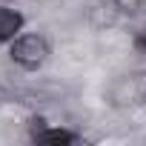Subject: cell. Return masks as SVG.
Returning a JSON list of instances; mask_svg holds the SVG:
<instances>
[{
	"label": "cell",
	"instance_id": "obj_1",
	"mask_svg": "<svg viewBox=\"0 0 146 146\" xmlns=\"http://www.w3.org/2000/svg\"><path fill=\"white\" fill-rule=\"evenodd\" d=\"M12 60L17 63V66H23V69H29V72H35V69H40L43 63H46V57H49V43H46V37H40V35H23V37H17L15 43H12Z\"/></svg>",
	"mask_w": 146,
	"mask_h": 146
},
{
	"label": "cell",
	"instance_id": "obj_2",
	"mask_svg": "<svg viewBox=\"0 0 146 146\" xmlns=\"http://www.w3.org/2000/svg\"><path fill=\"white\" fill-rule=\"evenodd\" d=\"M20 29H23V15L15 12V9L0 6V43H3V40H12Z\"/></svg>",
	"mask_w": 146,
	"mask_h": 146
},
{
	"label": "cell",
	"instance_id": "obj_3",
	"mask_svg": "<svg viewBox=\"0 0 146 146\" xmlns=\"http://www.w3.org/2000/svg\"><path fill=\"white\" fill-rule=\"evenodd\" d=\"M35 140L37 143H75L78 135L66 132V129H40V132H35Z\"/></svg>",
	"mask_w": 146,
	"mask_h": 146
},
{
	"label": "cell",
	"instance_id": "obj_4",
	"mask_svg": "<svg viewBox=\"0 0 146 146\" xmlns=\"http://www.w3.org/2000/svg\"><path fill=\"white\" fill-rule=\"evenodd\" d=\"M135 49H137V52H143V54H146V32H140V35H137V37H135Z\"/></svg>",
	"mask_w": 146,
	"mask_h": 146
}]
</instances>
